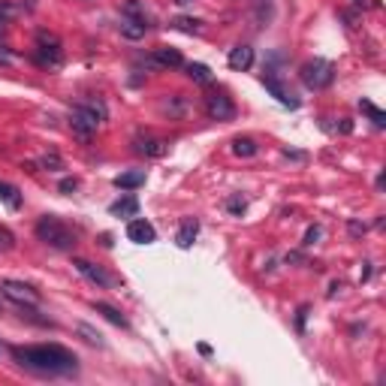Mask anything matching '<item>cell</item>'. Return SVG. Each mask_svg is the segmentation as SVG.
<instances>
[{"label": "cell", "instance_id": "6da1fadb", "mask_svg": "<svg viewBox=\"0 0 386 386\" xmlns=\"http://www.w3.org/2000/svg\"><path fill=\"white\" fill-rule=\"evenodd\" d=\"M12 359L21 368L45 377H61V374H76L78 359L73 350L61 347V344H30V347H12Z\"/></svg>", "mask_w": 386, "mask_h": 386}, {"label": "cell", "instance_id": "7a4b0ae2", "mask_svg": "<svg viewBox=\"0 0 386 386\" xmlns=\"http://www.w3.org/2000/svg\"><path fill=\"white\" fill-rule=\"evenodd\" d=\"M36 239L45 242V245L54 250H73L76 248V233L54 215H45L36 220Z\"/></svg>", "mask_w": 386, "mask_h": 386}, {"label": "cell", "instance_id": "3957f363", "mask_svg": "<svg viewBox=\"0 0 386 386\" xmlns=\"http://www.w3.org/2000/svg\"><path fill=\"white\" fill-rule=\"evenodd\" d=\"M299 76H302V82H305V88H311V91H323V88H329L332 85V78H335V67L329 64V61H323V58H314L308 61L302 69H299Z\"/></svg>", "mask_w": 386, "mask_h": 386}, {"label": "cell", "instance_id": "277c9868", "mask_svg": "<svg viewBox=\"0 0 386 386\" xmlns=\"http://www.w3.org/2000/svg\"><path fill=\"white\" fill-rule=\"evenodd\" d=\"M36 61L43 67H52V69H58L61 64H64L61 39L54 34H49V30H39V34H36Z\"/></svg>", "mask_w": 386, "mask_h": 386}, {"label": "cell", "instance_id": "5b68a950", "mask_svg": "<svg viewBox=\"0 0 386 386\" xmlns=\"http://www.w3.org/2000/svg\"><path fill=\"white\" fill-rule=\"evenodd\" d=\"M100 124H103V121H100V118L94 115L85 103L69 112V130H73V136H76V139H82V142H91V136L97 133Z\"/></svg>", "mask_w": 386, "mask_h": 386}, {"label": "cell", "instance_id": "8992f818", "mask_svg": "<svg viewBox=\"0 0 386 386\" xmlns=\"http://www.w3.org/2000/svg\"><path fill=\"white\" fill-rule=\"evenodd\" d=\"M206 115L211 121H233L235 118V103L226 97L224 91H215L206 97Z\"/></svg>", "mask_w": 386, "mask_h": 386}, {"label": "cell", "instance_id": "52a82bcc", "mask_svg": "<svg viewBox=\"0 0 386 386\" xmlns=\"http://www.w3.org/2000/svg\"><path fill=\"white\" fill-rule=\"evenodd\" d=\"M0 293H3L10 302L15 305H36L39 302V293L34 287H28V283H21V281H0Z\"/></svg>", "mask_w": 386, "mask_h": 386}, {"label": "cell", "instance_id": "ba28073f", "mask_svg": "<svg viewBox=\"0 0 386 386\" xmlns=\"http://www.w3.org/2000/svg\"><path fill=\"white\" fill-rule=\"evenodd\" d=\"M127 239L133 245H151V242H157V230L145 217H133L127 224Z\"/></svg>", "mask_w": 386, "mask_h": 386}, {"label": "cell", "instance_id": "9c48e42d", "mask_svg": "<svg viewBox=\"0 0 386 386\" xmlns=\"http://www.w3.org/2000/svg\"><path fill=\"white\" fill-rule=\"evenodd\" d=\"M76 272L82 275V278H88L91 283H97V287H115L112 275H109L106 269H100V266L88 263V259H76Z\"/></svg>", "mask_w": 386, "mask_h": 386}, {"label": "cell", "instance_id": "30bf717a", "mask_svg": "<svg viewBox=\"0 0 386 386\" xmlns=\"http://www.w3.org/2000/svg\"><path fill=\"white\" fill-rule=\"evenodd\" d=\"M133 151L142 157H163L167 154V142L157 136H139V139H133Z\"/></svg>", "mask_w": 386, "mask_h": 386}, {"label": "cell", "instance_id": "8fae6325", "mask_svg": "<svg viewBox=\"0 0 386 386\" xmlns=\"http://www.w3.org/2000/svg\"><path fill=\"white\" fill-rule=\"evenodd\" d=\"M226 64H230V69H235V73H245V69H250V64H254V49H250V45H235V49H230V54H226Z\"/></svg>", "mask_w": 386, "mask_h": 386}, {"label": "cell", "instance_id": "7c38bea8", "mask_svg": "<svg viewBox=\"0 0 386 386\" xmlns=\"http://www.w3.org/2000/svg\"><path fill=\"white\" fill-rule=\"evenodd\" d=\"M263 85H266V91H272V97H278V103L290 106V109H299V100L290 94V88H283L275 76H263Z\"/></svg>", "mask_w": 386, "mask_h": 386}, {"label": "cell", "instance_id": "4fadbf2b", "mask_svg": "<svg viewBox=\"0 0 386 386\" xmlns=\"http://www.w3.org/2000/svg\"><path fill=\"white\" fill-rule=\"evenodd\" d=\"M196 235H200V224H196L193 217H184V220H181V230H178V235H175L178 248H191Z\"/></svg>", "mask_w": 386, "mask_h": 386}, {"label": "cell", "instance_id": "5bb4252c", "mask_svg": "<svg viewBox=\"0 0 386 386\" xmlns=\"http://www.w3.org/2000/svg\"><path fill=\"white\" fill-rule=\"evenodd\" d=\"M0 202H3L6 208L19 211L21 208V191L15 184H6V181H0Z\"/></svg>", "mask_w": 386, "mask_h": 386}, {"label": "cell", "instance_id": "9a60e30c", "mask_svg": "<svg viewBox=\"0 0 386 386\" xmlns=\"http://www.w3.org/2000/svg\"><path fill=\"white\" fill-rule=\"evenodd\" d=\"M109 211H112V215H121V217H136L139 215V202H136V196H124V200L112 202Z\"/></svg>", "mask_w": 386, "mask_h": 386}, {"label": "cell", "instance_id": "2e32d148", "mask_svg": "<svg viewBox=\"0 0 386 386\" xmlns=\"http://www.w3.org/2000/svg\"><path fill=\"white\" fill-rule=\"evenodd\" d=\"M142 184H145V169H133L115 178V187H124V191H133V187H142Z\"/></svg>", "mask_w": 386, "mask_h": 386}, {"label": "cell", "instance_id": "e0dca14e", "mask_svg": "<svg viewBox=\"0 0 386 386\" xmlns=\"http://www.w3.org/2000/svg\"><path fill=\"white\" fill-rule=\"evenodd\" d=\"M257 151H259L257 139H250V136H235L233 139V154L235 157H254Z\"/></svg>", "mask_w": 386, "mask_h": 386}, {"label": "cell", "instance_id": "ac0fdd59", "mask_svg": "<svg viewBox=\"0 0 386 386\" xmlns=\"http://www.w3.org/2000/svg\"><path fill=\"white\" fill-rule=\"evenodd\" d=\"M118 28H121V36H127V39H142L145 36V30H148V25L145 21H139V19H124Z\"/></svg>", "mask_w": 386, "mask_h": 386}, {"label": "cell", "instance_id": "d6986e66", "mask_svg": "<svg viewBox=\"0 0 386 386\" xmlns=\"http://www.w3.org/2000/svg\"><path fill=\"white\" fill-rule=\"evenodd\" d=\"M154 64H160V67H181V64H184V58H181L178 49H157L154 52Z\"/></svg>", "mask_w": 386, "mask_h": 386}, {"label": "cell", "instance_id": "ffe728a7", "mask_svg": "<svg viewBox=\"0 0 386 386\" xmlns=\"http://www.w3.org/2000/svg\"><path fill=\"white\" fill-rule=\"evenodd\" d=\"M94 311L97 314H103V317L109 320V323H115V326H121V329H127V317H124L118 308H112V305H106V302H97L94 305Z\"/></svg>", "mask_w": 386, "mask_h": 386}, {"label": "cell", "instance_id": "44dd1931", "mask_svg": "<svg viewBox=\"0 0 386 386\" xmlns=\"http://www.w3.org/2000/svg\"><path fill=\"white\" fill-rule=\"evenodd\" d=\"M172 28L181 30V34H200V30H202V21H200V19H187V15H178V19L172 21Z\"/></svg>", "mask_w": 386, "mask_h": 386}, {"label": "cell", "instance_id": "7402d4cb", "mask_svg": "<svg viewBox=\"0 0 386 386\" xmlns=\"http://www.w3.org/2000/svg\"><path fill=\"white\" fill-rule=\"evenodd\" d=\"M187 76H191L193 82H200V85H208L211 82V69L206 64H187Z\"/></svg>", "mask_w": 386, "mask_h": 386}, {"label": "cell", "instance_id": "603a6c76", "mask_svg": "<svg viewBox=\"0 0 386 386\" xmlns=\"http://www.w3.org/2000/svg\"><path fill=\"white\" fill-rule=\"evenodd\" d=\"M359 109H362V112H365L368 118H372V121L377 124V127H383V124H386V115L380 112V109H377L374 103H368V100H362V103H359Z\"/></svg>", "mask_w": 386, "mask_h": 386}, {"label": "cell", "instance_id": "cb8c5ba5", "mask_svg": "<svg viewBox=\"0 0 386 386\" xmlns=\"http://www.w3.org/2000/svg\"><path fill=\"white\" fill-rule=\"evenodd\" d=\"M43 167H45V169H52V172H54V169H61V157H58V154H45V157H43Z\"/></svg>", "mask_w": 386, "mask_h": 386}, {"label": "cell", "instance_id": "d4e9b609", "mask_svg": "<svg viewBox=\"0 0 386 386\" xmlns=\"http://www.w3.org/2000/svg\"><path fill=\"white\" fill-rule=\"evenodd\" d=\"M78 332H82V335H88V341H91V344H100V332H94V329H88V326H78Z\"/></svg>", "mask_w": 386, "mask_h": 386}, {"label": "cell", "instance_id": "484cf974", "mask_svg": "<svg viewBox=\"0 0 386 386\" xmlns=\"http://www.w3.org/2000/svg\"><path fill=\"white\" fill-rule=\"evenodd\" d=\"M317 239H320V226H311V230L305 233V245H314Z\"/></svg>", "mask_w": 386, "mask_h": 386}, {"label": "cell", "instance_id": "4316f807", "mask_svg": "<svg viewBox=\"0 0 386 386\" xmlns=\"http://www.w3.org/2000/svg\"><path fill=\"white\" fill-rule=\"evenodd\" d=\"M230 211H233V215H242V211H245V200H239V196L230 200Z\"/></svg>", "mask_w": 386, "mask_h": 386}, {"label": "cell", "instance_id": "83f0119b", "mask_svg": "<svg viewBox=\"0 0 386 386\" xmlns=\"http://www.w3.org/2000/svg\"><path fill=\"white\" fill-rule=\"evenodd\" d=\"M76 187H78V181H76V178H64V181H61V191H64V193L76 191Z\"/></svg>", "mask_w": 386, "mask_h": 386}, {"label": "cell", "instance_id": "f1b7e54d", "mask_svg": "<svg viewBox=\"0 0 386 386\" xmlns=\"http://www.w3.org/2000/svg\"><path fill=\"white\" fill-rule=\"evenodd\" d=\"M356 6H374V3H368V0H353Z\"/></svg>", "mask_w": 386, "mask_h": 386}, {"label": "cell", "instance_id": "f546056e", "mask_svg": "<svg viewBox=\"0 0 386 386\" xmlns=\"http://www.w3.org/2000/svg\"><path fill=\"white\" fill-rule=\"evenodd\" d=\"M178 3H191V0H178Z\"/></svg>", "mask_w": 386, "mask_h": 386}]
</instances>
